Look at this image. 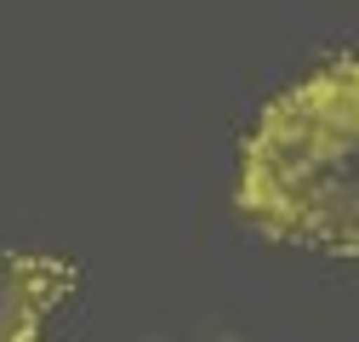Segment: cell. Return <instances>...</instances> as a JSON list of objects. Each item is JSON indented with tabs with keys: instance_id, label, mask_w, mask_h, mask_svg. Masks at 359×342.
I'll return each instance as SVG.
<instances>
[{
	"instance_id": "6da1fadb",
	"label": "cell",
	"mask_w": 359,
	"mask_h": 342,
	"mask_svg": "<svg viewBox=\"0 0 359 342\" xmlns=\"http://www.w3.org/2000/svg\"><path fill=\"white\" fill-rule=\"evenodd\" d=\"M234 205L280 245L359 256V57L313 69L257 109Z\"/></svg>"
},
{
	"instance_id": "7a4b0ae2",
	"label": "cell",
	"mask_w": 359,
	"mask_h": 342,
	"mask_svg": "<svg viewBox=\"0 0 359 342\" xmlns=\"http://www.w3.org/2000/svg\"><path fill=\"white\" fill-rule=\"evenodd\" d=\"M80 285V268L52 251H0V336H34Z\"/></svg>"
}]
</instances>
